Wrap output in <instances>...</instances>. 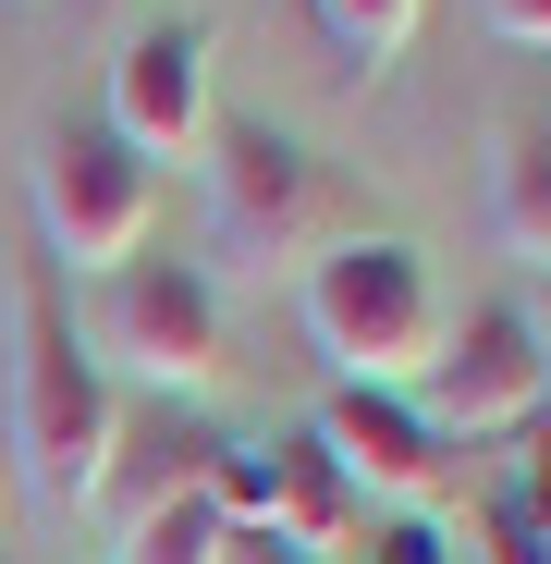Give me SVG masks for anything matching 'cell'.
Segmentation results:
<instances>
[{"mask_svg":"<svg viewBox=\"0 0 551 564\" xmlns=\"http://www.w3.org/2000/svg\"><path fill=\"white\" fill-rule=\"evenodd\" d=\"M307 332H319V356H343L355 393H405L417 405V381H429L441 344H453L441 282H429V246L355 234V246L307 258Z\"/></svg>","mask_w":551,"mask_h":564,"instance_id":"cell-1","label":"cell"},{"mask_svg":"<svg viewBox=\"0 0 551 564\" xmlns=\"http://www.w3.org/2000/svg\"><path fill=\"white\" fill-rule=\"evenodd\" d=\"M13 430H25V479H37V503H99V491H111L123 393H111L99 344L74 332L49 258L25 270V381H13Z\"/></svg>","mask_w":551,"mask_h":564,"instance_id":"cell-2","label":"cell"},{"mask_svg":"<svg viewBox=\"0 0 551 564\" xmlns=\"http://www.w3.org/2000/svg\"><path fill=\"white\" fill-rule=\"evenodd\" d=\"M147 221H159V172L111 135V123H49L37 148V234H49V270H123L147 258Z\"/></svg>","mask_w":551,"mask_h":564,"instance_id":"cell-3","label":"cell"},{"mask_svg":"<svg viewBox=\"0 0 551 564\" xmlns=\"http://www.w3.org/2000/svg\"><path fill=\"white\" fill-rule=\"evenodd\" d=\"M86 344H99V368H135L159 405H197L221 381V295L197 258H123Z\"/></svg>","mask_w":551,"mask_h":564,"instance_id":"cell-4","label":"cell"},{"mask_svg":"<svg viewBox=\"0 0 551 564\" xmlns=\"http://www.w3.org/2000/svg\"><path fill=\"white\" fill-rule=\"evenodd\" d=\"M539 393H551V356H539L527 307H515V295H491V307H466V332H453V344H441V368L417 381V417H429L441 442H466V430H527V417H539Z\"/></svg>","mask_w":551,"mask_h":564,"instance_id":"cell-5","label":"cell"},{"mask_svg":"<svg viewBox=\"0 0 551 564\" xmlns=\"http://www.w3.org/2000/svg\"><path fill=\"white\" fill-rule=\"evenodd\" d=\"M307 209H319V172H307L295 135H269V123H209V221H221L233 258L269 270V258L307 234Z\"/></svg>","mask_w":551,"mask_h":564,"instance_id":"cell-6","label":"cell"},{"mask_svg":"<svg viewBox=\"0 0 551 564\" xmlns=\"http://www.w3.org/2000/svg\"><path fill=\"white\" fill-rule=\"evenodd\" d=\"M99 123H111L147 172H159V160H197L209 123H221V111H209V37H197V25H147V37L111 62V111H99Z\"/></svg>","mask_w":551,"mask_h":564,"instance_id":"cell-7","label":"cell"},{"mask_svg":"<svg viewBox=\"0 0 551 564\" xmlns=\"http://www.w3.org/2000/svg\"><path fill=\"white\" fill-rule=\"evenodd\" d=\"M355 491H381V503H405V516H429V491H441V430L405 405V393H355V381H331V405H319V430H307Z\"/></svg>","mask_w":551,"mask_h":564,"instance_id":"cell-8","label":"cell"},{"mask_svg":"<svg viewBox=\"0 0 551 564\" xmlns=\"http://www.w3.org/2000/svg\"><path fill=\"white\" fill-rule=\"evenodd\" d=\"M269 540L283 552H307V564H343L367 528H355V479L319 454V442H295L283 454V503H269Z\"/></svg>","mask_w":551,"mask_h":564,"instance_id":"cell-9","label":"cell"},{"mask_svg":"<svg viewBox=\"0 0 551 564\" xmlns=\"http://www.w3.org/2000/svg\"><path fill=\"white\" fill-rule=\"evenodd\" d=\"M491 234L551 282V123H515V148L491 172Z\"/></svg>","mask_w":551,"mask_h":564,"instance_id":"cell-10","label":"cell"},{"mask_svg":"<svg viewBox=\"0 0 551 564\" xmlns=\"http://www.w3.org/2000/svg\"><path fill=\"white\" fill-rule=\"evenodd\" d=\"M221 552H233V528H221L209 479H184V491H159V503L123 516V564H221Z\"/></svg>","mask_w":551,"mask_h":564,"instance_id":"cell-11","label":"cell"},{"mask_svg":"<svg viewBox=\"0 0 551 564\" xmlns=\"http://www.w3.org/2000/svg\"><path fill=\"white\" fill-rule=\"evenodd\" d=\"M319 25H331V50H343L355 74H381V62H405V50H417L429 0H319Z\"/></svg>","mask_w":551,"mask_h":564,"instance_id":"cell-12","label":"cell"},{"mask_svg":"<svg viewBox=\"0 0 551 564\" xmlns=\"http://www.w3.org/2000/svg\"><path fill=\"white\" fill-rule=\"evenodd\" d=\"M466 564H551V540L527 528V503L515 491H491V503H466V540H453Z\"/></svg>","mask_w":551,"mask_h":564,"instance_id":"cell-13","label":"cell"},{"mask_svg":"<svg viewBox=\"0 0 551 564\" xmlns=\"http://www.w3.org/2000/svg\"><path fill=\"white\" fill-rule=\"evenodd\" d=\"M355 564H466V552H453V528L441 516H393V528H367V552Z\"/></svg>","mask_w":551,"mask_h":564,"instance_id":"cell-14","label":"cell"},{"mask_svg":"<svg viewBox=\"0 0 551 564\" xmlns=\"http://www.w3.org/2000/svg\"><path fill=\"white\" fill-rule=\"evenodd\" d=\"M515 503H527V528L551 540V442H539V430H527V479H515Z\"/></svg>","mask_w":551,"mask_h":564,"instance_id":"cell-15","label":"cell"},{"mask_svg":"<svg viewBox=\"0 0 551 564\" xmlns=\"http://www.w3.org/2000/svg\"><path fill=\"white\" fill-rule=\"evenodd\" d=\"M491 25H503L515 50H551V0H491Z\"/></svg>","mask_w":551,"mask_h":564,"instance_id":"cell-16","label":"cell"},{"mask_svg":"<svg viewBox=\"0 0 551 564\" xmlns=\"http://www.w3.org/2000/svg\"><path fill=\"white\" fill-rule=\"evenodd\" d=\"M527 307V332H539V356H551V282H539V295H515Z\"/></svg>","mask_w":551,"mask_h":564,"instance_id":"cell-17","label":"cell"},{"mask_svg":"<svg viewBox=\"0 0 551 564\" xmlns=\"http://www.w3.org/2000/svg\"><path fill=\"white\" fill-rule=\"evenodd\" d=\"M245 564H307V552H283V540H245Z\"/></svg>","mask_w":551,"mask_h":564,"instance_id":"cell-18","label":"cell"},{"mask_svg":"<svg viewBox=\"0 0 551 564\" xmlns=\"http://www.w3.org/2000/svg\"><path fill=\"white\" fill-rule=\"evenodd\" d=\"M527 430H539V442H551V393H539V417H527Z\"/></svg>","mask_w":551,"mask_h":564,"instance_id":"cell-19","label":"cell"}]
</instances>
